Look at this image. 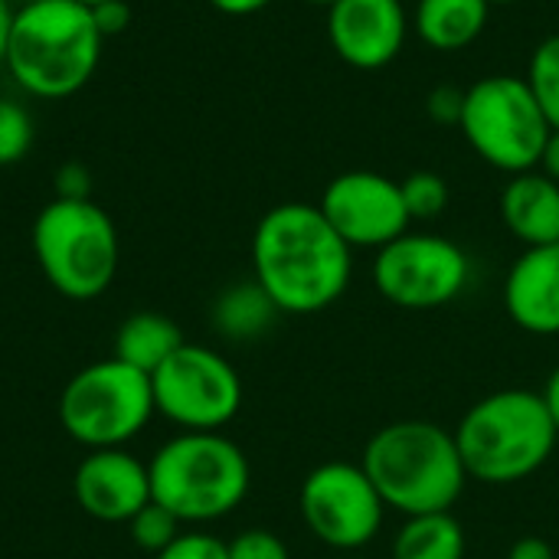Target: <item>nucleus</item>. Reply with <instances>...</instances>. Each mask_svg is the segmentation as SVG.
Instances as JSON below:
<instances>
[{"label": "nucleus", "mask_w": 559, "mask_h": 559, "mask_svg": "<svg viewBox=\"0 0 559 559\" xmlns=\"http://www.w3.org/2000/svg\"><path fill=\"white\" fill-rule=\"evenodd\" d=\"M488 0H416L413 29L436 52L468 49L488 26Z\"/></svg>", "instance_id": "f3484780"}, {"label": "nucleus", "mask_w": 559, "mask_h": 559, "mask_svg": "<svg viewBox=\"0 0 559 559\" xmlns=\"http://www.w3.org/2000/svg\"><path fill=\"white\" fill-rule=\"evenodd\" d=\"M468 481L488 488L521 485L557 452L559 432L540 393L511 386L481 396L452 429Z\"/></svg>", "instance_id": "20e7f679"}, {"label": "nucleus", "mask_w": 559, "mask_h": 559, "mask_svg": "<svg viewBox=\"0 0 559 559\" xmlns=\"http://www.w3.org/2000/svg\"><path fill=\"white\" fill-rule=\"evenodd\" d=\"M33 255L43 278L72 301H92L118 275V229L95 200L52 197L33 223Z\"/></svg>", "instance_id": "423d86ee"}, {"label": "nucleus", "mask_w": 559, "mask_h": 559, "mask_svg": "<svg viewBox=\"0 0 559 559\" xmlns=\"http://www.w3.org/2000/svg\"><path fill=\"white\" fill-rule=\"evenodd\" d=\"M128 527H131L134 544H138L141 550H147L151 557H157L160 550H167V547L183 534V524H180L167 508H160L157 501H151L147 508H141V511L128 521Z\"/></svg>", "instance_id": "b1692460"}, {"label": "nucleus", "mask_w": 559, "mask_h": 559, "mask_svg": "<svg viewBox=\"0 0 559 559\" xmlns=\"http://www.w3.org/2000/svg\"><path fill=\"white\" fill-rule=\"evenodd\" d=\"M504 311L534 337L559 334V242L524 249L504 275Z\"/></svg>", "instance_id": "2eb2a0df"}, {"label": "nucleus", "mask_w": 559, "mask_h": 559, "mask_svg": "<svg viewBox=\"0 0 559 559\" xmlns=\"http://www.w3.org/2000/svg\"><path fill=\"white\" fill-rule=\"evenodd\" d=\"M459 128L468 147L495 170L514 177L537 170L550 121L524 75H485L462 98Z\"/></svg>", "instance_id": "0eeeda50"}, {"label": "nucleus", "mask_w": 559, "mask_h": 559, "mask_svg": "<svg viewBox=\"0 0 559 559\" xmlns=\"http://www.w3.org/2000/svg\"><path fill=\"white\" fill-rule=\"evenodd\" d=\"M360 465L386 511L403 518L452 511L468 485L455 432L429 419H400L377 429Z\"/></svg>", "instance_id": "f03ea898"}, {"label": "nucleus", "mask_w": 559, "mask_h": 559, "mask_svg": "<svg viewBox=\"0 0 559 559\" xmlns=\"http://www.w3.org/2000/svg\"><path fill=\"white\" fill-rule=\"evenodd\" d=\"M154 413L151 377L118 357L82 367L59 396V423L66 436L88 452L124 449L147 429Z\"/></svg>", "instance_id": "6e6552de"}, {"label": "nucleus", "mask_w": 559, "mask_h": 559, "mask_svg": "<svg viewBox=\"0 0 559 559\" xmlns=\"http://www.w3.org/2000/svg\"><path fill=\"white\" fill-rule=\"evenodd\" d=\"M537 170H540V174H547L550 180H557L559 183V128L550 131V138H547V144H544V154H540Z\"/></svg>", "instance_id": "2f4dec72"}, {"label": "nucleus", "mask_w": 559, "mask_h": 559, "mask_svg": "<svg viewBox=\"0 0 559 559\" xmlns=\"http://www.w3.org/2000/svg\"><path fill=\"white\" fill-rule=\"evenodd\" d=\"M501 223L514 239L531 246H557L559 242V183L540 170H524L508 177L501 200Z\"/></svg>", "instance_id": "dca6fc26"}, {"label": "nucleus", "mask_w": 559, "mask_h": 559, "mask_svg": "<svg viewBox=\"0 0 559 559\" xmlns=\"http://www.w3.org/2000/svg\"><path fill=\"white\" fill-rule=\"evenodd\" d=\"M465 554L468 537L452 511L403 518L390 544V559H465Z\"/></svg>", "instance_id": "6ab92c4d"}, {"label": "nucleus", "mask_w": 559, "mask_h": 559, "mask_svg": "<svg viewBox=\"0 0 559 559\" xmlns=\"http://www.w3.org/2000/svg\"><path fill=\"white\" fill-rule=\"evenodd\" d=\"M540 396H544V403H547V409H550V416H554V426H557L559 432V367H554V373L547 377Z\"/></svg>", "instance_id": "473e14b6"}, {"label": "nucleus", "mask_w": 559, "mask_h": 559, "mask_svg": "<svg viewBox=\"0 0 559 559\" xmlns=\"http://www.w3.org/2000/svg\"><path fill=\"white\" fill-rule=\"evenodd\" d=\"M13 7H26V3H39V0H10Z\"/></svg>", "instance_id": "4c0bfd02"}, {"label": "nucleus", "mask_w": 559, "mask_h": 559, "mask_svg": "<svg viewBox=\"0 0 559 559\" xmlns=\"http://www.w3.org/2000/svg\"><path fill=\"white\" fill-rule=\"evenodd\" d=\"M462 98H465V92H462V88L439 85V88H432V92H429V98H426V111H429V118H432V121H439V124H459V118H462Z\"/></svg>", "instance_id": "bb28decb"}, {"label": "nucleus", "mask_w": 559, "mask_h": 559, "mask_svg": "<svg viewBox=\"0 0 559 559\" xmlns=\"http://www.w3.org/2000/svg\"><path fill=\"white\" fill-rule=\"evenodd\" d=\"M154 559H229L226 557V544L213 534H200V531H183L167 550H160Z\"/></svg>", "instance_id": "a878e982"}, {"label": "nucleus", "mask_w": 559, "mask_h": 559, "mask_svg": "<svg viewBox=\"0 0 559 559\" xmlns=\"http://www.w3.org/2000/svg\"><path fill=\"white\" fill-rule=\"evenodd\" d=\"M318 206L350 249L377 252L413 226L400 180L377 170L337 174L324 187Z\"/></svg>", "instance_id": "f8f14e48"}, {"label": "nucleus", "mask_w": 559, "mask_h": 559, "mask_svg": "<svg viewBox=\"0 0 559 559\" xmlns=\"http://www.w3.org/2000/svg\"><path fill=\"white\" fill-rule=\"evenodd\" d=\"M151 501L180 524L229 518L249 495L252 468L246 452L223 432H177L147 462Z\"/></svg>", "instance_id": "39448f33"}, {"label": "nucleus", "mask_w": 559, "mask_h": 559, "mask_svg": "<svg viewBox=\"0 0 559 559\" xmlns=\"http://www.w3.org/2000/svg\"><path fill=\"white\" fill-rule=\"evenodd\" d=\"M154 406L180 432H219L242 409V377L203 344H180L170 360L151 373Z\"/></svg>", "instance_id": "1a4fd4ad"}, {"label": "nucleus", "mask_w": 559, "mask_h": 559, "mask_svg": "<svg viewBox=\"0 0 559 559\" xmlns=\"http://www.w3.org/2000/svg\"><path fill=\"white\" fill-rule=\"evenodd\" d=\"M491 7H504V3H521V0H488Z\"/></svg>", "instance_id": "e433bc0d"}, {"label": "nucleus", "mask_w": 559, "mask_h": 559, "mask_svg": "<svg viewBox=\"0 0 559 559\" xmlns=\"http://www.w3.org/2000/svg\"><path fill=\"white\" fill-rule=\"evenodd\" d=\"M226 557L229 559H292L288 544L265 527H249L242 534H236L226 544Z\"/></svg>", "instance_id": "393cba45"}, {"label": "nucleus", "mask_w": 559, "mask_h": 559, "mask_svg": "<svg viewBox=\"0 0 559 559\" xmlns=\"http://www.w3.org/2000/svg\"><path fill=\"white\" fill-rule=\"evenodd\" d=\"M79 3H82V7H88V10H92V7H98V3H105V0H79Z\"/></svg>", "instance_id": "c9c22d12"}, {"label": "nucleus", "mask_w": 559, "mask_h": 559, "mask_svg": "<svg viewBox=\"0 0 559 559\" xmlns=\"http://www.w3.org/2000/svg\"><path fill=\"white\" fill-rule=\"evenodd\" d=\"M92 20H95L98 33L108 39V36H118V33L128 29V23H131V7H128V0H105V3L92 7Z\"/></svg>", "instance_id": "c85d7f7f"}, {"label": "nucleus", "mask_w": 559, "mask_h": 559, "mask_svg": "<svg viewBox=\"0 0 559 559\" xmlns=\"http://www.w3.org/2000/svg\"><path fill=\"white\" fill-rule=\"evenodd\" d=\"M36 128L26 105L16 98H0V167L20 164L33 147Z\"/></svg>", "instance_id": "5701e85b"}, {"label": "nucleus", "mask_w": 559, "mask_h": 559, "mask_svg": "<svg viewBox=\"0 0 559 559\" xmlns=\"http://www.w3.org/2000/svg\"><path fill=\"white\" fill-rule=\"evenodd\" d=\"M278 314L282 311L275 308V301L265 295V288L255 278L229 285L213 301V328L226 341H239V344L269 334L275 328Z\"/></svg>", "instance_id": "aec40b11"}, {"label": "nucleus", "mask_w": 559, "mask_h": 559, "mask_svg": "<svg viewBox=\"0 0 559 559\" xmlns=\"http://www.w3.org/2000/svg\"><path fill=\"white\" fill-rule=\"evenodd\" d=\"M13 3L10 0H0V66H3V56H7V39H10V23H13Z\"/></svg>", "instance_id": "72a5a7b5"}, {"label": "nucleus", "mask_w": 559, "mask_h": 559, "mask_svg": "<svg viewBox=\"0 0 559 559\" xmlns=\"http://www.w3.org/2000/svg\"><path fill=\"white\" fill-rule=\"evenodd\" d=\"M400 187H403V200H406V210H409L413 223L442 216L445 206H449V197H452L445 177L436 174V170H413L406 180H400Z\"/></svg>", "instance_id": "4be33fe9"}, {"label": "nucleus", "mask_w": 559, "mask_h": 559, "mask_svg": "<svg viewBox=\"0 0 559 559\" xmlns=\"http://www.w3.org/2000/svg\"><path fill=\"white\" fill-rule=\"evenodd\" d=\"M56 197L59 200H92V174L69 160L56 170Z\"/></svg>", "instance_id": "cd10ccee"}, {"label": "nucleus", "mask_w": 559, "mask_h": 559, "mask_svg": "<svg viewBox=\"0 0 559 559\" xmlns=\"http://www.w3.org/2000/svg\"><path fill=\"white\" fill-rule=\"evenodd\" d=\"M409 26L403 0H337L328 10V39L354 69L390 66L403 52Z\"/></svg>", "instance_id": "ddd939ff"}, {"label": "nucleus", "mask_w": 559, "mask_h": 559, "mask_svg": "<svg viewBox=\"0 0 559 559\" xmlns=\"http://www.w3.org/2000/svg\"><path fill=\"white\" fill-rule=\"evenodd\" d=\"M508 559H557V554L544 537H521L511 544Z\"/></svg>", "instance_id": "c756f323"}, {"label": "nucleus", "mask_w": 559, "mask_h": 559, "mask_svg": "<svg viewBox=\"0 0 559 559\" xmlns=\"http://www.w3.org/2000/svg\"><path fill=\"white\" fill-rule=\"evenodd\" d=\"M213 10L226 13V16H249V13H259L265 10L272 0H206Z\"/></svg>", "instance_id": "7c9ffc66"}, {"label": "nucleus", "mask_w": 559, "mask_h": 559, "mask_svg": "<svg viewBox=\"0 0 559 559\" xmlns=\"http://www.w3.org/2000/svg\"><path fill=\"white\" fill-rule=\"evenodd\" d=\"M472 278L468 252L436 233H403L377 249L373 285L403 311H436L452 305Z\"/></svg>", "instance_id": "9d476101"}, {"label": "nucleus", "mask_w": 559, "mask_h": 559, "mask_svg": "<svg viewBox=\"0 0 559 559\" xmlns=\"http://www.w3.org/2000/svg\"><path fill=\"white\" fill-rule=\"evenodd\" d=\"M298 511L311 537L337 554L373 544L386 518V504L360 462H324L311 468L298 491Z\"/></svg>", "instance_id": "9b49d317"}, {"label": "nucleus", "mask_w": 559, "mask_h": 559, "mask_svg": "<svg viewBox=\"0 0 559 559\" xmlns=\"http://www.w3.org/2000/svg\"><path fill=\"white\" fill-rule=\"evenodd\" d=\"M252 278L282 314H318L344 298L354 249L318 203H278L252 233Z\"/></svg>", "instance_id": "f257e3e1"}, {"label": "nucleus", "mask_w": 559, "mask_h": 559, "mask_svg": "<svg viewBox=\"0 0 559 559\" xmlns=\"http://www.w3.org/2000/svg\"><path fill=\"white\" fill-rule=\"evenodd\" d=\"M527 85L534 88L550 128H559V33L537 43L527 62Z\"/></svg>", "instance_id": "412c9836"}, {"label": "nucleus", "mask_w": 559, "mask_h": 559, "mask_svg": "<svg viewBox=\"0 0 559 559\" xmlns=\"http://www.w3.org/2000/svg\"><path fill=\"white\" fill-rule=\"evenodd\" d=\"M75 504L102 524H128L141 508L151 504L147 462L124 449L88 452L72 475Z\"/></svg>", "instance_id": "4468645a"}, {"label": "nucleus", "mask_w": 559, "mask_h": 559, "mask_svg": "<svg viewBox=\"0 0 559 559\" xmlns=\"http://www.w3.org/2000/svg\"><path fill=\"white\" fill-rule=\"evenodd\" d=\"M183 334L180 328L157 311H138L131 318L121 321L118 334H115V354L118 360L131 364L141 373H154L164 360L174 357V350H180Z\"/></svg>", "instance_id": "a211bd4d"}, {"label": "nucleus", "mask_w": 559, "mask_h": 559, "mask_svg": "<svg viewBox=\"0 0 559 559\" xmlns=\"http://www.w3.org/2000/svg\"><path fill=\"white\" fill-rule=\"evenodd\" d=\"M308 3H314V7H328V10H331V7H334L337 0H308Z\"/></svg>", "instance_id": "f704fd0d"}, {"label": "nucleus", "mask_w": 559, "mask_h": 559, "mask_svg": "<svg viewBox=\"0 0 559 559\" xmlns=\"http://www.w3.org/2000/svg\"><path fill=\"white\" fill-rule=\"evenodd\" d=\"M102 43L92 10L79 0L26 3L13 10L3 69L33 98H69L95 75Z\"/></svg>", "instance_id": "7ed1b4c3"}]
</instances>
